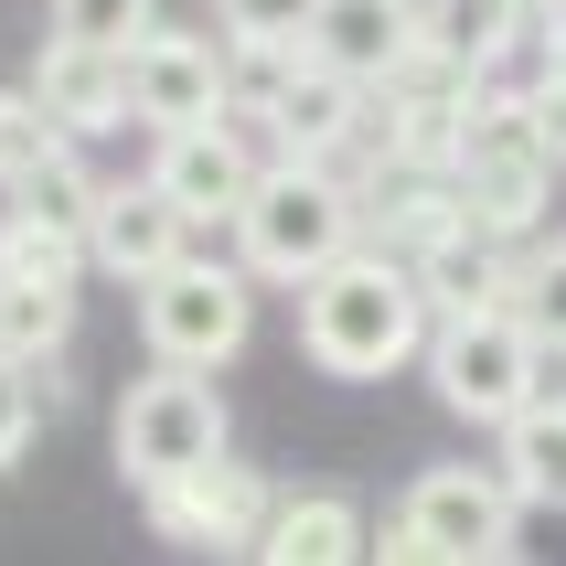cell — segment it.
<instances>
[{
    "label": "cell",
    "mask_w": 566,
    "mask_h": 566,
    "mask_svg": "<svg viewBox=\"0 0 566 566\" xmlns=\"http://www.w3.org/2000/svg\"><path fill=\"white\" fill-rule=\"evenodd\" d=\"M439 332L428 289H417V256H385V247H343L332 268L300 279V353L343 385H375L396 364H417Z\"/></svg>",
    "instance_id": "6da1fadb"
},
{
    "label": "cell",
    "mask_w": 566,
    "mask_h": 566,
    "mask_svg": "<svg viewBox=\"0 0 566 566\" xmlns=\"http://www.w3.org/2000/svg\"><path fill=\"white\" fill-rule=\"evenodd\" d=\"M566 353L535 332V311L524 300H492V311H449L439 332H428V375H439V407L471 417V428H503V417H524L556 385Z\"/></svg>",
    "instance_id": "7a4b0ae2"
},
{
    "label": "cell",
    "mask_w": 566,
    "mask_h": 566,
    "mask_svg": "<svg viewBox=\"0 0 566 566\" xmlns=\"http://www.w3.org/2000/svg\"><path fill=\"white\" fill-rule=\"evenodd\" d=\"M353 182L332 171V160H300L289 150L279 171H256V192H247V214H235V256H247L256 279H279V289H300L311 268H332V256L353 247Z\"/></svg>",
    "instance_id": "3957f363"
},
{
    "label": "cell",
    "mask_w": 566,
    "mask_h": 566,
    "mask_svg": "<svg viewBox=\"0 0 566 566\" xmlns=\"http://www.w3.org/2000/svg\"><path fill=\"white\" fill-rule=\"evenodd\" d=\"M513 513H524V492L503 471L449 460V471H417L407 513L375 535V556L385 566H503L513 556Z\"/></svg>",
    "instance_id": "277c9868"
},
{
    "label": "cell",
    "mask_w": 566,
    "mask_h": 566,
    "mask_svg": "<svg viewBox=\"0 0 566 566\" xmlns=\"http://www.w3.org/2000/svg\"><path fill=\"white\" fill-rule=\"evenodd\" d=\"M460 214L492 224V235H535L545 203H556V171L566 160L545 150V128H535V86L524 96H481L471 107V139H460Z\"/></svg>",
    "instance_id": "5b68a950"
},
{
    "label": "cell",
    "mask_w": 566,
    "mask_h": 566,
    "mask_svg": "<svg viewBox=\"0 0 566 566\" xmlns=\"http://www.w3.org/2000/svg\"><path fill=\"white\" fill-rule=\"evenodd\" d=\"M256 268H224V256H171L160 279H139V343L150 364H192V375H214L235 364L256 332Z\"/></svg>",
    "instance_id": "8992f818"
},
{
    "label": "cell",
    "mask_w": 566,
    "mask_h": 566,
    "mask_svg": "<svg viewBox=\"0 0 566 566\" xmlns=\"http://www.w3.org/2000/svg\"><path fill=\"white\" fill-rule=\"evenodd\" d=\"M203 460H224V396L192 364H160L150 385H128L118 407V471L139 481V492H171V481H192Z\"/></svg>",
    "instance_id": "52a82bcc"
},
{
    "label": "cell",
    "mask_w": 566,
    "mask_h": 566,
    "mask_svg": "<svg viewBox=\"0 0 566 566\" xmlns=\"http://www.w3.org/2000/svg\"><path fill=\"white\" fill-rule=\"evenodd\" d=\"M128 118L150 128V139L160 128H192V118H235V64H224V43L150 22L128 43Z\"/></svg>",
    "instance_id": "ba28073f"
},
{
    "label": "cell",
    "mask_w": 566,
    "mask_h": 566,
    "mask_svg": "<svg viewBox=\"0 0 566 566\" xmlns=\"http://www.w3.org/2000/svg\"><path fill=\"white\" fill-rule=\"evenodd\" d=\"M268 64V128H279V150H300V160H332L364 128V75H343V64H321L311 43L300 54H256Z\"/></svg>",
    "instance_id": "9c48e42d"
},
{
    "label": "cell",
    "mask_w": 566,
    "mask_h": 566,
    "mask_svg": "<svg viewBox=\"0 0 566 566\" xmlns=\"http://www.w3.org/2000/svg\"><path fill=\"white\" fill-rule=\"evenodd\" d=\"M150 182L171 192L192 224H235V214H247V192H256V150L235 139V118H192V128H160Z\"/></svg>",
    "instance_id": "30bf717a"
},
{
    "label": "cell",
    "mask_w": 566,
    "mask_h": 566,
    "mask_svg": "<svg viewBox=\"0 0 566 566\" xmlns=\"http://www.w3.org/2000/svg\"><path fill=\"white\" fill-rule=\"evenodd\" d=\"M160 535L171 545H214V556H256V535H268V481L247 471V460H203L192 481H171V492H150Z\"/></svg>",
    "instance_id": "8fae6325"
},
{
    "label": "cell",
    "mask_w": 566,
    "mask_h": 566,
    "mask_svg": "<svg viewBox=\"0 0 566 566\" xmlns=\"http://www.w3.org/2000/svg\"><path fill=\"white\" fill-rule=\"evenodd\" d=\"M311 54L364 75V86H396V75L428 54V0H321L311 11Z\"/></svg>",
    "instance_id": "7c38bea8"
},
{
    "label": "cell",
    "mask_w": 566,
    "mask_h": 566,
    "mask_svg": "<svg viewBox=\"0 0 566 566\" xmlns=\"http://www.w3.org/2000/svg\"><path fill=\"white\" fill-rule=\"evenodd\" d=\"M86 247H96V268H107V279L139 289V279H160L171 256H192V214L150 182V171H139V182H107V192H96Z\"/></svg>",
    "instance_id": "4fadbf2b"
},
{
    "label": "cell",
    "mask_w": 566,
    "mask_h": 566,
    "mask_svg": "<svg viewBox=\"0 0 566 566\" xmlns=\"http://www.w3.org/2000/svg\"><path fill=\"white\" fill-rule=\"evenodd\" d=\"M32 96H43L75 139H107V128H128V54L54 32V43H43V64H32Z\"/></svg>",
    "instance_id": "5bb4252c"
},
{
    "label": "cell",
    "mask_w": 566,
    "mask_h": 566,
    "mask_svg": "<svg viewBox=\"0 0 566 566\" xmlns=\"http://www.w3.org/2000/svg\"><path fill=\"white\" fill-rule=\"evenodd\" d=\"M417 289H428V311H492V300H524V268H513V235L492 224H449L417 247Z\"/></svg>",
    "instance_id": "9a60e30c"
},
{
    "label": "cell",
    "mask_w": 566,
    "mask_h": 566,
    "mask_svg": "<svg viewBox=\"0 0 566 566\" xmlns=\"http://www.w3.org/2000/svg\"><path fill=\"white\" fill-rule=\"evenodd\" d=\"M535 32H545L535 0H428V54H449L460 75H481V86H492Z\"/></svg>",
    "instance_id": "2e32d148"
},
{
    "label": "cell",
    "mask_w": 566,
    "mask_h": 566,
    "mask_svg": "<svg viewBox=\"0 0 566 566\" xmlns=\"http://www.w3.org/2000/svg\"><path fill=\"white\" fill-rule=\"evenodd\" d=\"M353 556H375V524L343 492H289L256 535V566H353Z\"/></svg>",
    "instance_id": "e0dca14e"
},
{
    "label": "cell",
    "mask_w": 566,
    "mask_h": 566,
    "mask_svg": "<svg viewBox=\"0 0 566 566\" xmlns=\"http://www.w3.org/2000/svg\"><path fill=\"white\" fill-rule=\"evenodd\" d=\"M503 481L524 503H566V385H545L524 417H503Z\"/></svg>",
    "instance_id": "ac0fdd59"
},
{
    "label": "cell",
    "mask_w": 566,
    "mask_h": 566,
    "mask_svg": "<svg viewBox=\"0 0 566 566\" xmlns=\"http://www.w3.org/2000/svg\"><path fill=\"white\" fill-rule=\"evenodd\" d=\"M64 332H75V279H0V353L43 364L64 353Z\"/></svg>",
    "instance_id": "d6986e66"
},
{
    "label": "cell",
    "mask_w": 566,
    "mask_h": 566,
    "mask_svg": "<svg viewBox=\"0 0 566 566\" xmlns=\"http://www.w3.org/2000/svg\"><path fill=\"white\" fill-rule=\"evenodd\" d=\"M86 224H64V214H32V203H11L0 214V279H75L86 268Z\"/></svg>",
    "instance_id": "ffe728a7"
},
{
    "label": "cell",
    "mask_w": 566,
    "mask_h": 566,
    "mask_svg": "<svg viewBox=\"0 0 566 566\" xmlns=\"http://www.w3.org/2000/svg\"><path fill=\"white\" fill-rule=\"evenodd\" d=\"M64 150H75V128H64L32 86H0V192H22L32 171H54Z\"/></svg>",
    "instance_id": "44dd1931"
},
{
    "label": "cell",
    "mask_w": 566,
    "mask_h": 566,
    "mask_svg": "<svg viewBox=\"0 0 566 566\" xmlns=\"http://www.w3.org/2000/svg\"><path fill=\"white\" fill-rule=\"evenodd\" d=\"M311 11L321 0H214V22L235 54H300L311 43Z\"/></svg>",
    "instance_id": "7402d4cb"
},
{
    "label": "cell",
    "mask_w": 566,
    "mask_h": 566,
    "mask_svg": "<svg viewBox=\"0 0 566 566\" xmlns=\"http://www.w3.org/2000/svg\"><path fill=\"white\" fill-rule=\"evenodd\" d=\"M150 22H160V0H54V32H75V43H107V54H128Z\"/></svg>",
    "instance_id": "603a6c76"
},
{
    "label": "cell",
    "mask_w": 566,
    "mask_h": 566,
    "mask_svg": "<svg viewBox=\"0 0 566 566\" xmlns=\"http://www.w3.org/2000/svg\"><path fill=\"white\" fill-rule=\"evenodd\" d=\"M96 192H107V182H86V160L64 150L54 171H32V182L11 192V203H32V214H64V224H96Z\"/></svg>",
    "instance_id": "cb8c5ba5"
},
{
    "label": "cell",
    "mask_w": 566,
    "mask_h": 566,
    "mask_svg": "<svg viewBox=\"0 0 566 566\" xmlns=\"http://www.w3.org/2000/svg\"><path fill=\"white\" fill-rule=\"evenodd\" d=\"M524 311H535V332H545V343L566 353V235L524 256Z\"/></svg>",
    "instance_id": "d4e9b609"
},
{
    "label": "cell",
    "mask_w": 566,
    "mask_h": 566,
    "mask_svg": "<svg viewBox=\"0 0 566 566\" xmlns=\"http://www.w3.org/2000/svg\"><path fill=\"white\" fill-rule=\"evenodd\" d=\"M22 439H32V364H22V353H0V471L22 460Z\"/></svg>",
    "instance_id": "484cf974"
},
{
    "label": "cell",
    "mask_w": 566,
    "mask_h": 566,
    "mask_svg": "<svg viewBox=\"0 0 566 566\" xmlns=\"http://www.w3.org/2000/svg\"><path fill=\"white\" fill-rule=\"evenodd\" d=\"M535 128H545V150L566 160V75H556V64L535 75Z\"/></svg>",
    "instance_id": "4316f807"
},
{
    "label": "cell",
    "mask_w": 566,
    "mask_h": 566,
    "mask_svg": "<svg viewBox=\"0 0 566 566\" xmlns=\"http://www.w3.org/2000/svg\"><path fill=\"white\" fill-rule=\"evenodd\" d=\"M545 64L566 75V0H545Z\"/></svg>",
    "instance_id": "83f0119b"
},
{
    "label": "cell",
    "mask_w": 566,
    "mask_h": 566,
    "mask_svg": "<svg viewBox=\"0 0 566 566\" xmlns=\"http://www.w3.org/2000/svg\"><path fill=\"white\" fill-rule=\"evenodd\" d=\"M535 11H545V0H535Z\"/></svg>",
    "instance_id": "f1b7e54d"
}]
</instances>
